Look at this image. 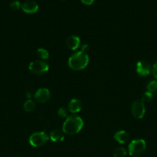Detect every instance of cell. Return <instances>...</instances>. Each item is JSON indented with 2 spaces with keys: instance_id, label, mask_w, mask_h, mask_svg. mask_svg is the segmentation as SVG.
Listing matches in <instances>:
<instances>
[{
  "instance_id": "1",
  "label": "cell",
  "mask_w": 157,
  "mask_h": 157,
  "mask_svg": "<svg viewBox=\"0 0 157 157\" xmlns=\"http://www.w3.org/2000/svg\"><path fill=\"white\" fill-rule=\"evenodd\" d=\"M83 119L77 115L69 116L62 126V131L68 135H75L80 132L83 127Z\"/></svg>"
},
{
  "instance_id": "2",
  "label": "cell",
  "mask_w": 157,
  "mask_h": 157,
  "mask_svg": "<svg viewBox=\"0 0 157 157\" xmlns=\"http://www.w3.org/2000/svg\"><path fill=\"white\" fill-rule=\"evenodd\" d=\"M89 58L86 53L78 52L73 54L68 61V64L71 69L74 71H81L87 67Z\"/></svg>"
},
{
  "instance_id": "3",
  "label": "cell",
  "mask_w": 157,
  "mask_h": 157,
  "mask_svg": "<svg viewBox=\"0 0 157 157\" xmlns=\"http://www.w3.org/2000/svg\"><path fill=\"white\" fill-rule=\"evenodd\" d=\"M146 149V141L143 139H138L132 140L128 147V150L130 156L138 157L141 156Z\"/></svg>"
},
{
  "instance_id": "4",
  "label": "cell",
  "mask_w": 157,
  "mask_h": 157,
  "mask_svg": "<svg viewBox=\"0 0 157 157\" xmlns=\"http://www.w3.org/2000/svg\"><path fill=\"white\" fill-rule=\"evenodd\" d=\"M29 144L33 147H41L49 140V136L45 132H36L32 133L29 139Z\"/></svg>"
},
{
  "instance_id": "5",
  "label": "cell",
  "mask_w": 157,
  "mask_h": 157,
  "mask_svg": "<svg viewBox=\"0 0 157 157\" xmlns=\"http://www.w3.org/2000/svg\"><path fill=\"white\" fill-rule=\"evenodd\" d=\"M29 68L31 71L35 75H42L49 71V66L48 63L42 60L33 61L29 64Z\"/></svg>"
},
{
  "instance_id": "6",
  "label": "cell",
  "mask_w": 157,
  "mask_h": 157,
  "mask_svg": "<svg viewBox=\"0 0 157 157\" xmlns=\"http://www.w3.org/2000/svg\"><path fill=\"white\" fill-rule=\"evenodd\" d=\"M132 116L136 119H142L146 113V107L142 100H136L134 101L131 107Z\"/></svg>"
},
{
  "instance_id": "7",
  "label": "cell",
  "mask_w": 157,
  "mask_h": 157,
  "mask_svg": "<svg viewBox=\"0 0 157 157\" xmlns=\"http://www.w3.org/2000/svg\"><path fill=\"white\" fill-rule=\"evenodd\" d=\"M34 97L37 102L40 103V104H45L49 101L51 98V94L47 88L42 87V88H39L36 90Z\"/></svg>"
},
{
  "instance_id": "8",
  "label": "cell",
  "mask_w": 157,
  "mask_h": 157,
  "mask_svg": "<svg viewBox=\"0 0 157 157\" xmlns=\"http://www.w3.org/2000/svg\"><path fill=\"white\" fill-rule=\"evenodd\" d=\"M151 66L149 62L146 61H139L136 64V72L140 76H147L151 72Z\"/></svg>"
},
{
  "instance_id": "9",
  "label": "cell",
  "mask_w": 157,
  "mask_h": 157,
  "mask_svg": "<svg viewBox=\"0 0 157 157\" xmlns=\"http://www.w3.org/2000/svg\"><path fill=\"white\" fill-rule=\"evenodd\" d=\"M21 8L24 12L27 14H34L38 11V6L37 2L34 0H27L22 5Z\"/></svg>"
},
{
  "instance_id": "10",
  "label": "cell",
  "mask_w": 157,
  "mask_h": 157,
  "mask_svg": "<svg viewBox=\"0 0 157 157\" xmlns=\"http://www.w3.org/2000/svg\"><path fill=\"white\" fill-rule=\"evenodd\" d=\"M66 44L70 50H76L80 45V38L76 35H70L66 38Z\"/></svg>"
},
{
  "instance_id": "11",
  "label": "cell",
  "mask_w": 157,
  "mask_h": 157,
  "mask_svg": "<svg viewBox=\"0 0 157 157\" xmlns=\"http://www.w3.org/2000/svg\"><path fill=\"white\" fill-rule=\"evenodd\" d=\"M82 107H83V104L78 99H72L69 101L68 106V109L72 113H78L82 110Z\"/></svg>"
},
{
  "instance_id": "12",
  "label": "cell",
  "mask_w": 157,
  "mask_h": 157,
  "mask_svg": "<svg viewBox=\"0 0 157 157\" xmlns=\"http://www.w3.org/2000/svg\"><path fill=\"white\" fill-rule=\"evenodd\" d=\"M49 137H50L51 140L55 143L62 142V141L64 140L65 138L64 132L59 129H55V130L51 131Z\"/></svg>"
},
{
  "instance_id": "13",
  "label": "cell",
  "mask_w": 157,
  "mask_h": 157,
  "mask_svg": "<svg viewBox=\"0 0 157 157\" xmlns=\"http://www.w3.org/2000/svg\"><path fill=\"white\" fill-rule=\"evenodd\" d=\"M114 139L119 144H123L128 142V140L129 139V136L127 132L125 131V130H119V131L116 132L115 133V135H114Z\"/></svg>"
},
{
  "instance_id": "14",
  "label": "cell",
  "mask_w": 157,
  "mask_h": 157,
  "mask_svg": "<svg viewBox=\"0 0 157 157\" xmlns=\"http://www.w3.org/2000/svg\"><path fill=\"white\" fill-rule=\"evenodd\" d=\"M35 108V103L32 100L29 99L24 104V110L26 112H32Z\"/></svg>"
},
{
  "instance_id": "15",
  "label": "cell",
  "mask_w": 157,
  "mask_h": 157,
  "mask_svg": "<svg viewBox=\"0 0 157 157\" xmlns=\"http://www.w3.org/2000/svg\"><path fill=\"white\" fill-rule=\"evenodd\" d=\"M37 54V56L42 60H46L49 58V52L45 48H38L36 52Z\"/></svg>"
},
{
  "instance_id": "16",
  "label": "cell",
  "mask_w": 157,
  "mask_h": 157,
  "mask_svg": "<svg viewBox=\"0 0 157 157\" xmlns=\"http://www.w3.org/2000/svg\"><path fill=\"white\" fill-rule=\"evenodd\" d=\"M127 152L124 147H118L115 150L113 153L114 157H126Z\"/></svg>"
},
{
  "instance_id": "17",
  "label": "cell",
  "mask_w": 157,
  "mask_h": 157,
  "mask_svg": "<svg viewBox=\"0 0 157 157\" xmlns=\"http://www.w3.org/2000/svg\"><path fill=\"white\" fill-rule=\"evenodd\" d=\"M147 90L148 91L152 93V94L157 92V81H152L148 84L147 85Z\"/></svg>"
},
{
  "instance_id": "18",
  "label": "cell",
  "mask_w": 157,
  "mask_h": 157,
  "mask_svg": "<svg viewBox=\"0 0 157 157\" xmlns=\"http://www.w3.org/2000/svg\"><path fill=\"white\" fill-rule=\"evenodd\" d=\"M152 98H153V94H152V93H150V92L146 91L143 94V97H142V101H143V103H149L152 101Z\"/></svg>"
},
{
  "instance_id": "19",
  "label": "cell",
  "mask_w": 157,
  "mask_h": 157,
  "mask_svg": "<svg viewBox=\"0 0 157 157\" xmlns=\"http://www.w3.org/2000/svg\"><path fill=\"white\" fill-rule=\"evenodd\" d=\"M58 116L61 118H67L68 117V110L65 107H60L58 110Z\"/></svg>"
},
{
  "instance_id": "20",
  "label": "cell",
  "mask_w": 157,
  "mask_h": 157,
  "mask_svg": "<svg viewBox=\"0 0 157 157\" xmlns=\"http://www.w3.org/2000/svg\"><path fill=\"white\" fill-rule=\"evenodd\" d=\"M9 6H10V8L12 10H18L21 7V4H20L19 1H18V0H14V1L11 2Z\"/></svg>"
},
{
  "instance_id": "21",
  "label": "cell",
  "mask_w": 157,
  "mask_h": 157,
  "mask_svg": "<svg viewBox=\"0 0 157 157\" xmlns=\"http://www.w3.org/2000/svg\"><path fill=\"white\" fill-rule=\"evenodd\" d=\"M151 71H152V75H153L154 78L157 79V61L153 64V66H152V70Z\"/></svg>"
},
{
  "instance_id": "22",
  "label": "cell",
  "mask_w": 157,
  "mask_h": 157,
  "mask_svg": "<svg viewBox=\"0 0 157 157\" xmlns=\"http://www.w3.org/2000/svg\"><path fill=\"white\" fill-rule=\"evenodd\" d=\"M89 45H88V44H83V46H82V50H81V52H84V53H86L87 54V52H89Z\"/></svg>"
},
{
  "instance_id": "23",
  "label": "cell",
  "mask_w": 157,
  "mask_h": 157,
  "mask_svg": "<svg viewBox=\"0 0 157 157\" xmlns=\"http://www.w3.org/2000/svg\"><path fill=\"white\" fill-rule=\"evenodd\" d=\"M94 1H95V0H81V2L83 3V4L87 5V6H90V5H92V3L94 2Z\"/></svg>"
},
{
  "instance_id": "24",
  "label": "cell",
  "mask_w": 157,
  "mask_h": 157,
  "mask_svg": "<svg viewBox=\"0 0 157 157\" xmlns=\"http://www.w3.org/2000/svg\"><path fill=\"white\" fill-rule=\"evenodd\" d=\"M31 97H32V93H31V92H29V91H28L27 93H26V98H29V99H30Z\"/></svg>"
},
{
  "instance_id": "25",
  "label": "cell",
  "mask_w": 157,
  "mask_h": 157,
  "mask_svg": "<svg viewBox=\"0 0 157 157\" xmlns=\"http://www.w3.org/2000/svg\"><path fill=\"white\" fill-rule=\"evenodd\" d=\"M62 1H65V0H62Z\"/></svg>"
},
{
  "instance_id": "26",
  "label": "cell",
  "mask_w": 157,
  "mask_h": 157,
  "mask_svg": "<svg viewBox=\"0 0 157 157\" xmlns=\"http://www.w3.org/2000/svg\"><path fill=\"white\" fill-rule=\"evenodd\" d=\"M16 157H20V156H16Z\"/></svg>"
}]
</instances>
